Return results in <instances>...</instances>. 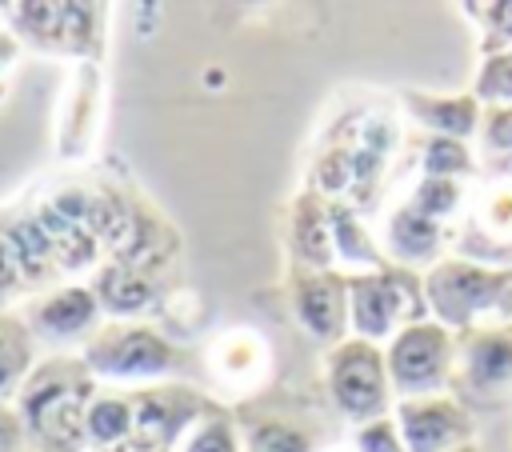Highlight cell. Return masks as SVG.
Segmentation results:
<instances>
[{"instance_id":"cell-1","label":"cell","mask_w":512,"mask_h":452,"mask_svg":"<svg viewBox=\"0 0 512 452\" xmlns=\"http://www.w3.org/2000/svg\"><path fill=\"white\" fill-rule=\"evenodd\" d=\"M100 380L88 372L80 356H48L36 360L28 380L16 392V412L24 420L28 444L44 452H88L84 440V408L96 396Z\"/></svg>"},{"instance_id":"cell-2","label":"cell","mask_w":512,"mask_h":452,"mask_svg":"<svg viewBox=\"0 0 512 452\" xmlns=\"http://www.w3.org/2000/svg\"><path fill=\"white\" fill-rule=\"evenodd\" d=\"M424 280L428 316L448 332H472L484 324H512V264H484L468 256H444Z\"/></svg>"},{"instance_id":"cell-3","label":"cell","mask_w":512,"mask_h":452,"mask_svg":"<svg viewBox=\"0 0 512 452\" xmlns=\"http://www.w3.org/2000/svg\"><path fill=\"white\" fill-rule=\"evenodd\" d=\"M80 360L88 364V372L108 384H164L184 368V352L152 324L144 320H104L84 344H80Z\"/></svg>"},{"instance_id":"cell-4","label":"cell","mask_w":512,"mask_h":452,"mask_svg":"<svg viewBox=\"0 0 512 452\" xmlns=\"http://www.w3.org/2000/svg\"><path fill=\"white\" fill-rule=\"evenodd\" d=\"M8 12V32L44 56H68L72 64L100 60L104 52V4H76V0H20L0 4Z\"/></svg>"},{"instance_id":"cell-5","label":"cell","mask_w":512,"mask_h":452,"mask_svg":"<svg viewBox=\"0 0 512 452\" xmlns=\"http://www.w3.org/2000/svg\"><path fill=\"white\" fill-rule=\"evenodd\" d=\"M412 320H428L420 272L388 264L380 272L348 276V336L388 344Z\"/></svg>"},{"instance_id":"cell-6","label":"cell","mask_w":512,"mask_h":452,"mask_svg":"<svg viewBox=\"0 0 512 452\" xmlns=\"http://www.w3.org/2000/svg\"><path fill=\"white\" fill-rule=\"evenodd\" d=\"M456 332H448L440 320H412L384 344V364L392 380L396 400H420L452 392L456 376Z\"/></svg>"},{"instance_id":"cell-7","label":"cell","mask_w":512,"mask_h":452,"mask_svg":"<svg viewBox=\"0 0 512 452\" xmlns=\"http://www.w3.org/2000/svg\"><path fill=\"white\" fill-rule=\"evenodd\" d=\"M324 384H328L332 408L352 428L376 416H388L396 404L388 364H384V344H372L360 336H348L324 352Z\"/></svg>"},{"instance_id":"cell-8","label":"cell","mask_w":512,"mask_h":452,"mask_svg":"<svg viewBox=\"0 0 512 452\" xmlns=\"http://www.w3.org/2000/svg\"><path fill=\"white\" fill-rule=\"evenodd\" d=\"M452 396L472 408H496L512 388V324H484L456 336Z\"/></svg>"},{"instance_id":"cell-9","label":"cell","mask_w":512,"mask_h":452,"mask_svg":"<svg viewBox=\"0 0 512 452\" xmlns=\"http://www.w3.org/2000/svg\"><path fill=\"white\" fill-rule=\"evenodd\" d=\"M288 304L296 324L324 348L348 340V276L340 268L328 272H300L288 276Z\"/></svg>"},{"instance_id":"cell-10","label":"cell","mask_w":512,"mask_h":452,"mask_svg":"<svg viewBox=\"0 0 512 452\" xmlns=\"http://www.w3.org/2000/svg\"><path fill=\"white\" fill-rule=\"evenodd\" d=\"M392 420L404 436L408 452H452L460 444H472V412L452 396H420V400H396Z\"/></svg>"},{"instance_id":"cell-11","label":"cell","mask_w":512,"mask_h":452,"mask_svg":"<svg viewBox=\"0 0 512 452\" xmlns=\"http://www.w3.org/2000/svg\"><path fill=\"white\" fill-rule=\"evenodd\" d=\"M100 108H104V72L100 60L72 64V76L60 96L56 116V156L60 160H84L100 132Z\"/></svg>"},{"instance_id":"cell-12","label":"cell","mask_w":512,"mask_h":452,"mask_svg":"<svg viewBox=\"0 0 512 452\" xmlns=\"http://www.w3.org/2000/svg\"><path fill=\"white\" fill-rule=\"evenodd\" d=\"M104 308L92 292V284H56L40 296H32L20 312V320L28 324L32 336L44 340H88L104 320Z\"/></svg>"},{"instance_id":"cell-13","label":"cell","mask_w":512,"mask_h":452,"mask_svg":"<svg viewBox=\"0 0 512 452\" xmlns=\"http://www.w3.org/2000/svg\"><path fill=\"white\" fill-rule=\"evenodd\" d=\"M404 112L424 128V136H452V140H476L484 104L468 92H424V88H404L400 92Z\"/></svg>"},{"instance_id":"cell-14","label":"cell","mask_w":512,"mask_h":452,"mask_svg":"<svg viewBox=\"0 0 512 452\" xmlns=\"http://www.w3.org/2000/svg\"><path fill=\"white\" fill-rule=\"evenodd\" d=\"M388 264L412 268V272H428L432 264L444 260V224L420 216L408 204H396L384 220V240H380Z\"/></svg>"},{"instance_id":"cell-15","label":"cell","mask_w":512,"mask_h":452,"mask_svg":"<svg viewBox=\"0 0 512 452\" xmlns=\"http://www.w3.org/2000/svg\"><path fill=\"white\" fill-rule=\"evenodd\" d=\"M288 252H292V268H300V272L336 268V248H332V228H328V200L316 188H304L292 200Z\"/></svg>"},{"instance_id":"cell-16","label":"cell","mask_w":512,"mask_h":452,"mask_svg":"<svg viewBox=\"0 0 512 452\" xmlns=\"http://www.w3.org/2000/svg\"><path fill=\"white\" fill-rule=\"evenodd\" d=\"M136 432V404L128 388H108L100 384L96 396L84 408V440L88 452H116L132 440Z\"/></svg>"},{"instance_id":"cell-17","label":"cell","mask_w":512,"mask_h":452,"mask_svg":"<svg viewBox=\"0 0 512 452\" xmlns=\"http://www.w3.org/2000/svg\"><path fill=\"white\" fill-rule=\"evenodd\" d=\"M328 228H332V248H336V268L344 276L352 272H380L388 268L384 248L372 240L368 224L360 220V212L344 200H328Z\"/></svg>"},{"instance_id":"cell-18","label":"cell","mask_w":512,"mask_h":452,"mask_svg":"<svg viewBox=\"0 0 512 452\" xmlns=\"http://www.w3.org/2000/svg\"><path fill=\"white\" fill-rule=\"evenodd\" d=\"M92 292H96V300H100V308H104V316L108 320H136L144 308H152L156 304V280L148 276V272H140V268H128V264H116V260H108L100 272H96V280H92Z\"/></svg>"},{"instance_id":"cell-19","label":"cell","mask_w":512,"mask_h":452,"mask_svg":"<svg viewBox=\"0 0 512 452\" xmlns=\"http://www.w3.org/2000/svg\"><path fill=\"white\" fill-rule=\"evenodd\" d=\"M212 368L232 388H248L268 368V344L256 328H232L212 344Z\"/></svg>"},{"instance_id":"cell-20","label":"cell","mask_w":512,"mask_h":452,"mask_svg":"<svg viewBox=\"0 0 512 452\" xmlns=\"http://www.w3.org/2000/svg\"><path fill=\"white\" fill-rule=\"evenodd\" d=\"M36 336L20 320V312L0 308V400H16L20 384L36 368Z\"/></svg>"},{"instance_id":"cell-21","label":"cell","mask_w":512,"mask_h":452,"mask_svg":"<svg viewBox=\"0 0 512 452\" xmlns=\"http://www.w3.org/2000/svg\"><path fill=\"white\" fill-rule=\"evenodd\" d=\"M476 172H480V156L468 140H452V136H424L420 140V176L468 180Z\"/></svg>"},{"instance_id":"cell-22","label":"cell","mask_w":512,"mask_h":452,"mask_svg":"<svg viewBox=\"0 0 512 452\" xmlns=\"http://www.w3.org/2000/svg\"><path fill=\"white\" fill-rule=\"evenodd\" d=\"M476 156L480 168H492V176H512V108H484Z\"/></svg>"},{"instance_id":"cell-23","label":"cell","mask_w":512,"mask_h":452,"mask_svg":"<svg viewBox=\"0 0 512 452\" xmlns=\"http://www.w3.org/2000/svg\"><path fill=\"white\" fill-rule=\"evenodd\" d=\"M176 452H244V436L236 432V420L228 408H212L204 412L188 432L184 440L176 444Z\"/></svg>"},{"instance_id":"cell-24","label":"cell","mask_w":512,"mask_h":452,"mask_svg":"<svg viewBox=\"0 0 512 452\" xmlns=\"http://www.w3.org/2000/svg\"><path fill=\"white\" fill-rule=\"evenodd\" d=\"M464 180H440V176H416L412 192H408V208H416L420 216L436 220V224H448L460 208H464Z\"/></svg>"},{"instance_id":"cell-25","label":"cell","mask_w":512,"mask_h":452,"mask_svg":"<svg viewBox=\"0 0 512 452\" xmlns=\"http://www.w3.org/2000/svg\"><path fill=\"white\" fill-rule=\"evenodd\" d=\"M460 12L480 28V56L512 52V0H468Z\"/></svg>"},{"instance_id":"cell-26","label":"cell","mask_w":512,"mask_h":452,"mask_svg":"<svg viewBox=\"0 0 512 452\" xmlns=\"http://www.w3.org/2000/svg\"><path fill=\"white\" fill-rule=\"evenodd\" d=\"M244 452H312V436L280 416H256L244 424Z\"/></svg>"},{"instance_id":"cell-27","label":"cell","mask_w":512,"mask_h":452,"mask_svg":"<svg viewBox=\"0 0 512 452\" xmlns=\"http://www.w3.org/2000/svg\"><path fill=\"white\" fill-rule=\"evenodd\" d=\"M472 96L484 108H512V52L480 56L476 80H472Z\"/></svg>"},{"instance_id":"cell-28","label":"cell","mask_w":512,"mask_h":452,"mask_svg":"<svg viewBox=\"0 0 512 452\" xmlns=\"http://www.w3.org/2000/svg\"><path fill=\"white\" fill-rule=\"evenodd\" d=\"M352 452H408L404 448V436H400V428L392 420V412L388 416H376L368 424H356L352 428Z\"/></svg>"},{"instance_id":"cell-29","label":"cell","mask_w":512,"mask_h":452,"mask_svg":"<svg viewBox=\"0 0 512 452\" xmlns=\"http://www.w3.org/2000/svg\"><path fill=\"white\" fill-rule=\"evenodd\" d=\"M20 292H28V276H24V264L16 256V248L8 244V236L0 232V308L8 300H16Z\"/></svg>"},{"instance_id":"cell-30","label":"cell","mask_w":512,"mask_h":452,"mask_svg":"<svg viewBox=\"0 0 512 452\" xmlns=\"http://www.w3.org/2000/svg\"><path fill=\"white\" fill-rule=\"evenodd\" d=\"M24 448H28V432H24L16 404L0 400V452H24Z\"/></svg>"},{"instance_id":"cell-31","label":"cell","mask_w":512,"mask_h":452,"mask_svg":"<svg viewBox=\"0 0 512 452\" xmlns=\"http://www.w3.org/2000/svg\"><path fill=\"white\" fill-rule=\"evenodd\" d=\"M20 52H24V44H20V40L8 32V24H4V28H0V80H4V72L20 60Z\"/></svg>"},{"instance_id":"cell-32","label":"cell","mask_w":512,"mask_h":452,"mask_svg":"<svg viewBox=\"0 0 512 452\" xmlns=\"http://www.w3.org/2000/svg\"><path fill=\"white\" fill-rule=\"evenodd\" d=\"M452 452H480V444L472 440V444H460V448H452Z\"/></svg>"},{"instance_id":"cell-33","label":"cell","mask_w":512,"mask_h":452,"mask_svg":"<svg viewBox=\"0 0 512 452\" xmlns=\"http://www.w3.org/2000/svg\"><path fill=\"white\" fill-rule=\"evenodd\" d=\"M24 452H44V448H32V444H28V448H24Z\"/></svg>"}]
</instances>
